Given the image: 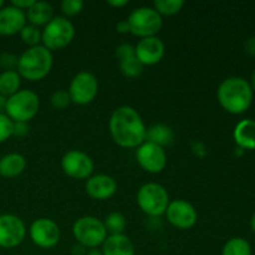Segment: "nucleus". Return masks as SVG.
<instances>
[{"mask_svg": "<svg viewBox=\"0 0 255 255\" xmlns=\"http://www.w3.org/2000/svg\"><path fill=\"white\" fill-rule=\"evenodd\" d=\"M117 183L114 177L109 174H94L86 181V193L96 201H106L115 196Z\"/></svg>", "mask_w": 255, "mask_h": 255, "instance_id": "17", "label": "nucleus"}, {"mask_svg": "<svg viewBox=\"0 0 255 255\" xmlns=\"http://www.w3.org/2000/svg\"><path fill=\"white\" fill-rule=\"evenodd\" d=\"M104 255H134V246L125 234H110L101 249Z\"/></svg>", "mask_w": 255, "mask_h": 255, "instance_id": "18", "label": "nucleus"}, {"mask_svg": "<svg viewBox=\"0 0 255 255\" xmlns=\"http://www.w3.org/2000/svg\"><path fill=\"white\" fill-rule=\"evenodd\" d=\"M251 228L252 231H253V233L255 234V213L252 216V219H251Z\"/></svg>", "mask_w": 255, "mask_h": 255, "instance_id": "41", "label": "nucleus"}, {"mask_svg": "<svg viewBox=\"0 0 255 255\" xmlns=\"http://www.w3.org/2000/svg\"><path fill=\"white\" fill-rule=\"evenodd\" d=\"M75 37V26L66 16H54L41 30L42 46L50 51L65 49Z\"/></svg>", "mask_w": 255, "mask_h": 255, "instance_id": "5", "label": "nucleus"}, {"mask_svg": "<svg viewBox=\"0 0 255 255\" xmlns=\"http://www.w3.org/2000/svg\"><path fill=\"white\" fill-rule=\"evenodd\" d=\"M21 85V76L16 70L2 71L0 74V96L10 97L16 94Z\"/></svg>", "mask_w": 255, "mask_h": 255, "instance_id": "22", "label": "nucleus"}, {"mask_svg": "<svg viewBox=\"0 0 255 255\" xmlns=\"http://www.w3.org/2000/svg\"><path fill=\"white\" fill-rule=\"evenodd\" d=\"M85 6V2L82 0H62L61 5V11L66 16H75V15L80 14Z\"/></svg>", "mask_w": 255, "mask_h": 255, "instance_id": "31", "label": "nucleus"}, {"mask_svg": "<svg viewBox=\"0 0 255 255\" xmlns=\"http://www.w3.org/2000/svg\"><path fill=\"white\" fill-rule=\"evenodd\" d=\"M86 255H104V254H102V252L100 251V249H90V251L86 253Z\"/></svg>", "mask_w": 255, "mask_h": 255, "instance_id": "39", "label": "nucleus"}, {"mask_svg": "<svg viewBox=\"0 0 255 255\" xmlns=\"http://www.w3.org/2000/svg\"><path fill=\"white\" fill-rule=\"evenodd\" d=\"M167 221L177 229H191L196 226L198 213L194 206L184 199H176L169 202L166 211Z\"/></svg>", "mask_w": 255, "mask_h": 255, "instance_id": "14", "label": "nucleus"}, {"mask_svg": "<svg viewBox=\"0 0 255 255\" xmlns=\"http://www.w3.org/2000/svg\"><path fill=\"white\" fill-rule=\"evenodd\" d=\"M136 159L139 166L149 173H159L167 166V154L163 147L148 141L137 147Z\"/></svg>", "mask_w": 255, "mask_h": 255, "instance_id": "13", "label": "nucleus"}, {"mask_svg": "<svg viewBox=\"0 0 255 255\" xmlns=\"http://www.w3.org/2000/svg\"><path fill=\"white\" fill-rule=\"evenodd\" d=\"M61 168L74 179H87L92 176L95 164L91 157L80 149H70L62 156Z\"/></svg>", "mask_w": 255, "mask_h": 255, "instance_id": "10", "label": "nucleus"}, {"mask_svg": "<svg viewBox=\"0 0 255 255\" xmlns=\"http://www.w3.org/2000/svg\"><path fill=\"white\" fill-rule=\"evenodd\" d=\"M26 237L24 221L15 214L0 216V248L11 249L20 246Z\"/></svg>", "mask_w": 255, "mask_h": 255, "instance_id": "11", "label": "nucleus"}, {"mask_svg": "<svg viewBox=\"0 0 255 255\" xmlns=\"http://www.w3.org/2000/svg\"><path fill=\"white\" fill-rule=\"evenodd\" d=\"M254 91L249 81L239 76L223 80L217 90V97L221 106L232 115H241L251 107Z\"/></svg>", "mask_w": 255, "mask_h": 255, "instance_id": "2", "label": "nucleus"}, {"mask_svg": "<svg viewBox=\"0 0 255 255\" xmlns=\"http://www.w3.org/2000/svg\"><path fill=\"white\" fill-rule=\"evenodd\" d=\"M17 59L16 55L11 52H2L0 55V67L4 71H10V70H16L17 67Z\"/></svg>", "mask_w": 255, "mask_h": 255, "instance_id": "32", "label": "nucleus"}, {"mask_svg": "<svg viewBox=\"0 0 255 255\" xmlns=\"http://www.w3.org/2000/svg\"><path fill=\"white\" fill-rule=\"evenodd\" d=\"M5 5V2H4V0H0V9H1L2 6H4Z\"/></svg>", "mask_w": 255, "mask_h": 255, "instance_id": "42", "label": "nucleus"}, {"mask_svg": "<svg viewBox=\"0 0 255 255\" xmlns=\"http://www.w3.org/2000/svg\"><path fill=\"white\" fill-rule=\"evenodd\" d=\"M184 6L183 0H154L153 7L161 16H171L177 14Z\"/></svg>", "mask_w": 255, "mask_h": 255, "instance_id": "26", "label": "nucleus"}, {"mask_svg": "<svg viewBox=\"0 0 255 255\" xmlns=\"http://www.w3.org/2000/svg\"><path fill=\"white\" fill-rule=\"evenodd\" d=\"M166 46L158 36L143 37L134 46V54L143 66H153L164 56Z\"/></svg>", "mask_w": 255, "mask_h": 255, "instance_id": "15", "label": "nucleus"}, {"mask_svg": "<svg viewBox=\"0 0 255 255\" xmlns=\"http://www.w3.org/2000/svg\"><path fill=\"white\" fill-rule=\"evenodd\" d=\"M27 24L26 12L10 5H4L0 9V35L11 36L22 30Z\"/></svg>", "mask_w": 255, "mask_h": 255, "instance_id": "16", "label": "nucleus"}, {"mask_svg": "<svg viewBox=\"0 0 255 255\" xmlns=\"http://www.w3.org/2000/svg\"><path fill=\"white\" fill-rule=\"evenodd\" d=\"M169 202L167 189L156 182L144 183L137 192V204L149 217H159L166 213Z\"/></svg>", "mask_w": 255, "mask_h": 255, "instance_id": "7", "label": "nucleus"}, {"mask_svg": "<svg viewBox=\"0 0 255 255\" xmlns=\"http://www.w3.org/2000/svg\"><path fill=\"white\" fill-rule=\"evenodd\" d=\"M116 30L120 34H127V32H129V25L127 22V20H121V21L117 22Z\"/></svg>", "mask_w": 255, "mask_h": 255, "instance_id": "37", "label": "nucleus"}, {"mask_svg": "<svg viewBox=\"0 0 255 255\" xmlns=\"http://www.w3.org/2000/svg\"><path fill=\"white\" fill-rule=\"evenodd\" d=\"M54 57L52 52L42 45L29 47L17 59L16 71L21 79L40 81L51 71Z\"/></svg>", "mask_w": 255, "mask_h": 255, "instance_id": "3", "label": "nucleus"}, {"mask_svg": "<svg viewBox=\"0 0 255 255\" xmlns=\"http://www.w3.org/2000/svg\"><path fill=\"white\" fill-rule=\"evenodd\" d=\"M233 136L242 149H255V120L246 119L238 122Z\"/></svg>", "mask_w": 255, "mask_h": 255, "instance_id": "20", "label": "nucleus"}, {"mask_svg": "<svg viewBox=\"0 0 255 255\" xmlns=\"http://www.w3.org/2000/svg\"><path fill=\"white\" fill-rule=\"evenodd\" d=\"M244 51L249 56H255V36L249 37L246 42H244Z\"/></svg>", "mask_w": 255, "mask_h": 255, "instance_id": "36", "label": "nucleus"}, {"mask_svg": "<svg viewBox=\"0 0 255 255\" xmlns=\"http://www.w3.org/2000/svg\"><path fill=\"white\" fill-rule=\"evenodd\" d=\"M107 4L111 5V6L114 7H122L125 6V5L128 4V0H109Z\"/></svg>", "mask_w": 255, "mask_h": 255, "instance_id": "38", "label": "nucleus"}, {"mask_svg": "<svg viewBox=\"0 0 255 255\" xmlns=\"http://www.w3.org/2000/svg\"><path fill=\"white\" fill-rule=\"evenodd\" d=\"M27 162L22 154L12 152L0 158V176L5 178H14L20 176L26 169Z\"/></svg>", "mask_w": 255, "mask_h": 255, "instance_id": "19", "label": "nucleus"}, {"mask_svg": "<svg viewBox=\"0 0 255 255\" xmlns=\"http://www.w3.org/2000/svg\"><path fill=\"white\" fill-rule=\"evenodd\" d=\"M52 107L56 110H65L70 104H71V97L67 90H57L51 95L50 99Z\"/></svg>", "mask_w": 255, "mask_h": 255, "instance_id": "30", "label": "nucleus"}, {"mask_svg": "<svg viewBox=\"0 0 255 255\" xmlns=\"http://www.w3.org/2000/svg\"><path fill=\"white\" fill-rule=\"evenodd\" d=\"M115 55H116V57L120 61H124V60L129 59V57L136 56V54H134V46H132L131 44H127V42L120 44L116 47V50H115Z\"/></svg>", "mask_w": 255, "mask_h": 255, "instance_id": "33", "label": "nucleus"}, {"mask_svg": "<svg viewBox=\"0 0 255 255\" xmlns=\"http://www.w3.org/2000/svg\"><path fill=\"white\" fill-rule=\"evenodd\" d=\"M71 102L76 105H89L96 99L99 92V80L92 72L80 71L72 77L69 86Z\"/></svg>", "mask_w": 255, "mask_h": 255, "instance_id": "9", "label": "nucleus"}, {"mask_svg": "<svg viewBox=\"0 0 255 255\" xmlns=\"http://www.w3.org/2000/svg\"><path fill=\"white\" fill-rule=\"evenodd\" d=\"M20 37L25 44L29 45V47L36 46L41 41V30L35 25L26 24L20 31Z\"/></svg>", "mask_w": 255, "mask_h": 255, "instance_id": "28", "label": "nucleus"}, {"mask_svg": "<svg viewBox=\"0 0 255 255\" xmlns=\"http://www.w3.org/2000/svg\"><path fill=\"white\" fill-rule=\"evenodd\" d=\"M29 132V126L25 122H14V133L12 136H25Z\"/></svg>", "mask_w": 255, "mask_h": 255, "instance_id": "34", "label": "nucleus"}, {"mask_svg": "<svg viewBox=\"0 0 255 255\" xmlns=\"http://www.w3.org/2000/svg\"><path fill=\"white\" fill-rule=\"evenodd\" d=\"M26 20L35 26H45L54 17V7L47 1H36L26 11Z\"/></svg>", "mask_w": 255, "mask_h": 255, "instance_id": "21", "label": "nucleus"}, {"mask_svg": "<svg viewBox=\"0 0 255 255\" xmlns=\"http://www.w3.org/2000/svg\"><path fill=\"white\" fill-rule=\"evenodd\" d=\"M143 65L139 62V60L136 56L129 57V59L120 61V69L121 72L126 77H137L143 71Z\"/></svg>", "mask_w": 255, "mask_h": 255, "instance_id": "27", "label": "nucleus"}, {"mask_svg": "<svg viewBox=\"0 0 255 255\" xmlns=\"http://www.w3.org/2000/svg\"><path fill=\"white\" fill-rule=\"evenodd\" d=\"M173 139V132L166 125H154V126L147 128L146 134V141L156 143L158 146L163 147L166 144H169Z\"/></svg>", "mask_w": 255, "mask_h": 255, "instance_id": "23", "label": "nucleus"}, {"mask_svg": "<svg viewBox=\"0 0 255 255\" xmlns=\"http://www.w3.org/2000/svg\"><path fill=\"white\" fill-rule=\"evenodd\" d=\"M40 109V99L32 90H19L16 94L7 97L5 114L12 122H27L34 119Z\"/></svg>", "mask_w": 255, "mask_h": 255, "instance_id": "4", "label": "nucleus"}, {"mask_svg": "<svg viewBox=\"0 0 255 255\" xmlns=\"http://www.w3.org/2000/svg\"><path fill=\"white\" fill-rule=\"evenodd\" d=\"M14 133V122L5 112H0V143L7 141Z\"/></svg>", "mask_w": 255, "mask_h": 255, "instance_id": "29", "label": "nucleus"}, {"mask_svg": "<svg viewBox=\"0 0 255 255\" xmlns=\"http://www.w3.org/2000/svg\"><path fill=\"white\" fill-rule=\"evenodd\" d=\"M72 234L80 246L90 249H97L107 238L104 222L94 216H84L76 219L72 226Z\"/></svg>", "mask_w": 255, "mask_h": 255, "instance_id": "6", "label": "nucleus"}, {"mask_svg": "<svg viewBox=\"0 0 255 255\" xmlns=\"http://www.w3.org/2000/svg\"><path fill=\"white\" fill-rule=\"evenodd\" d=\"M249 84H251V87L253 89V91H254V90H255V70L253 71V74H252L251 82H249Z\"/></svg>", "mask_w": 255, "mask_h": 255, "instance_id": "40", "label": "nucleus"}, {"mask_svg": "<svg viewBox=\"0 0 255 255\" xmlns=\"http://www.w3.org/2000/svg\"><path fill=\"white\" fill-rule=\"evenodd\" d=\"M109 128L115 143L124 148H137L146 141V125L131 106L117 107L110 117Z\"/></svg>", "mask_w": 255, "mask_h": 255, "instance_id": "1", "label": "nucleus"}, {"mask_svg": "<svg viewBox=\"0 0 255 255\" xmlns=\"http://www.w3.org/2000/svg\"><path fill=\"white\" fill-rule=\"evenodd\" d=\"M32 243L42 249L54 248L61 238V231L56 222L50 218H37L29 228Z\"/></svg>", "mask_w": 255, "mask_h": 255, "instance_id": "12", "label": "nucleus"}, {"mask_svg": "<svg viewBox=\"0 0 255 255\" xmlns=\"http://www.w3.org/2000/svg\"><path fill=\"white\" fill-rule=\"evenodd\" d=\"M127 22L129 25V32L143 39L157 36L163 25V19L154 7L139 6L132 10L127 17Z\"/></svg>", "mask_w": 255, "mask_h": 255, "instance_id": "8", "label": "nucleus"}, {"mask_svg": "<svg viewBox=\"0 0 255 255\" xmlns=\"http://www.w3.org/2000/svg\"><path fill=\"white\" fill-rule=\"evenodd\" d=\"M105 227H106L107 233L110 234H124L126 229L127 221L126 217L120 212H111L106 216L104 221Z\"/></svg>", "mask_w": 255, "mask_h": 255, "instance_id": "25", "label": "nucleus"}, {"mask_svg": "<svg viewBox=\"0 0 255 255\" xmlns=\"http://www.w3.org/2000/svg\"><path fill=\"white\" fill-rule=\"evenodd\" d=\"M222 255H252V247L247 239L236 237L224 244Z\"/></svg>", "mask_w": 255, "mask_h": 255, "instance_id": "24", "label": "nucleus"}, {"mask_svg": "<svg viewBox=\"0 0 255 255\" xmlns=\"http://www.w3.org/2000/svg\"><path fill=\"white\" fill-rule=\"evenodd\" d=\"M34 2L35 0H11L10 4H11L12 6L17 7V9L22 10V11H26L27 9L31 7V5L34 4Z\"/></svg>", "mask_w": 255, "mask_h": 255, "instance_id": "35", "label": "nucleus"}]
</instances>
